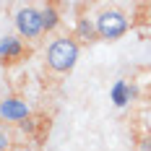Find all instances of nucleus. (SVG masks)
I'll use <instances>...</instances> for the list:
<instances>
[{
    "mask_svg": "<svg viewBox=\"0 0 151 151\" xmlns=\"http://www.w3.org/2000/svg\"><path fill=\"white\" fill-rule=\"evenodd\" d=\"M78 55H81V45L73 37H58L47 47V68L58 76H65L76 68Z\"/></svg>",
    "mask_w": 151,
    "mask_h": 151,
    "instance_id": "obj_1",
    "label": "nucleus"
},
{
    "mask_svg": "<svg viewBox=\"0 0 151 151\" xmlns=\"http://www.w3.org/2000/svg\"><path fill=\"white\" fill-rule=\"evenodd\" d=\"M94 26H96V37L104 39V42H117L122 39L128 29H130V18L117 11V8H102L96 18H94Z\"/></svg>",
    "mask_w": 151,
    "mask_h": 151,
    "instance_id": "obj_2",
    "label": "nucleus"
},
{
    "mask_svg": "<svg viewBox=\"0 0 151 151\" xmlns=\"http://www.w3.org/2000/svg\"><path fill=\"white\" fill-rule=\"evenodd\" d=\"M16 31H18L21 39H39L45 34L39 8H31V5L18 8V13H16Z\"/></svg>",
    "mask_w": 151,
    "mask_h": 151,
    "instance_id": "obj_3",
    "label": "nucleus"
},
{
    "mask_svg": "<svg viewBox=\"0 0 151 151\" xmlns=\"http://www.w3.org/2000/svg\"><path fill=\"white\" fill-rule=\"evenodd\" d=\"M31 115L26 99H21L18 94H8L0 99V120L3 122H26Z\"/></svg>",
    "mask_w": 151,
    "mask_h": 151,
    "instance_id": "obj_4",
    "label": "nucleus"
},
{
    "mask_svg": "<svg viewBox=\"0 0 151 151\" xmlns=\"http://www.w3.org/2000/svg\"><path fill=\"white\" fill-rule=\"evenodd\" d=\"M21 58H24V42L18 37H5L0 42V63L11 65V63H18Z\"/></svg>",
    "mask_w": 151,
    "mask_h": 151,
    "instance_id": "obj_5",
    "label": "nucleus"
},
{
    "mask_svg": "<svg viewBox=\"0 0 151 151\" xmlns=\"http://www.w3.org/2000/svg\"><path fill=\"white\" fill-rule=\"evenodd\" d=\"M73 39L78 45H94L99 37H96V26H94V21L89 18H78L76 21V29H73Z\"/></svg>",
    "mask_w": 151,
    "mask_h": 151,
    "instance_id": "obj_6",
    "label": "nucleus"
},
{
    "mask_svg": "<svg viewBox=\"0 0 151 151\" xmlns=\"http://www.w3.org/2000/svg\"><path fill=\"white\" fill-rule=\"evenodd\" d=\"M39 13H42V29L45 34L58 29V24H60V13H58V5L55 3H47L45 8H39Z\"/></svg>",
    "mask_w": 151,
    "mask_h": 151,
    "instance_id": "obj_7",
    "label": "nucleus"
},
{
    "mask_svg": "<svg viewBox=\"0 0 151 151\" xmlns=\"http://www.w3.org/2000/svg\"><path fill=\"white\" fill-rule=\"evenodd\" d=\"M136 151H151V133H143L136 141Z\"/></svg>",
    "mask_w": 151,
    "mask_h": 151,
    "instance_id": "obj_8",
    "label": "nucleus"
},
{
    "mask_svg": "<svg viewBox=\"0 0 151 151\" xmlns=\"http://www.w3.org/2000/svg\"><path fill=\"white\" fill-rule=\"evenodd\" d=\"M11 149V133L0 125V151H8Z\"/></svg>",
    "mask_w": 151,
    "mask_h": 151,
    "instance_id": "obj_9",
    "label": "nucleus"
}]
</instances>
